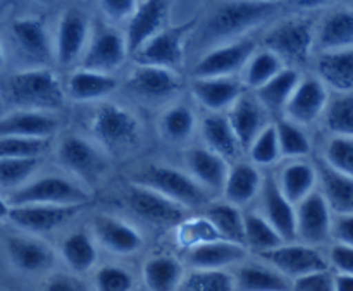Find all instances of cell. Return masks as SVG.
Masks as SVG:
<instances>
[{"instance_id": "cell-1", "label": "cell", "mask_w": 353, "mask_h": 291, "mask_svg": "<svg viewBox=\"0 0 353 291\" xmlns=\"http://www.w3.org/2000/svg\"><path fill=\"white\" fill-rule=\"evenodd\" d=\"M76 109L79 112L68 116V123L100 145L119 169L150 155L155 143L150 124L145 114L126 100L112 97Z\"/></svg>"}, {"instance_id": "cell-2", "label": "cell", "mask_w": 353, "mask_h": 291, "mask_svg": "<svg viewBox=\"0 0 353 291\" xmlns=\"http://www.w3.org/2000/svg\"><path fill=\"white\" fill-rule=\"evenodd\" d=\"M95 203L123 214L143 231H174L193 216L188 209L161 193L137 185L121 174L97 197Z\"/></svg>"}, {"instance_id": "cell-3", "label": "cell", "mask_w": 353, "mask_h": 291, "mask_svg": "<svg viewBox=\"0 0 353 291\" xmlns=\"http://www.w3.org/2000/svg\"><path fill=\"white\" fill-rule=\"evenodd\" d=\"M48 161L97 197L119 174V168L107 152L69 123L55 137Z\"/></svg>"}, {"instance_id": "cell-4", "label": "cell", "mask_w": 353, "mask_h": 291, "mask_svg": "<svg viewBox=\"0 0 353 291\" xmlns=\"http://www.w3.org/2000/svg\"><path fill=\"white\" fill-rule=\"evenodd\" d=\"M281 7L283 3L262 0H217L192 33L199 55L216 45L248 37L279 16Z\"/></svg>"}, {"instance_id": "cell-5", "label": "cell", "mask_w": 353, "mask_h": 291, "mask_svg": "<svg viewBox=\"0 0 353 291\" xmlns=\"http://www.w3.org/2000/svg\"><path fill=\"white\" fill-rule=\"evenodd\" d=\"M119 174L137 185L161 193L193 214H200L216 200L169 155L150 154L119 169Z\"/></svg>"}, {"instance_id": "cell-6", "label": "cell", "mask_w": 353, "mask_h": 291, "mask_svg": "<svg viewBox=\"0 0 353 291\" xmlns=\"http://www.w3.org/2000/svg\"><path fill=\"white\" fill-rule=\"evenodd\" d=\"M2 95L7 110L68 112L62 78L52 68H21L6 76Z\"/></svg>"}, {"instance_id": "cell-7", "label": "cell", "mask_w": 353, "mask_h": 291, "mask_svg": "<svg viewBox=\"0 0 353 291\" xmlns=\"http://www.w3.org/2000/svg\"><path fill=\"white\" fill-rule=\"evenodd\" d=\"M186 85L183 72L171 71V69L157 68V66L134 64L121 78L119 93H123L124 100L137 107L141 112H152L154 116L157 110L174 102L186 93Z\"/></svg>"}, {"instance_id": "cell-8", "label": "cell", "mask_w": 353, "mask_h": 291, "mask_svg": "<svg viewBox=\"0 0 353 291\" xmlns=\"http://www.w3.org/2000/svg\"><path fill=\"white\" fill-rule=\"evenodd\" d=\"M10 205H95L97 195L47 162L24 186L6 197Z\"/></svg>"}, {"instance_id": "cell-9", "label": "cell", "mask_w": 353, "mask_h": 291, "mask_svg": "<svg viewBox=\"0 0 353 291\" xmlns=\"http://www.w3.org/2000/svg\"><path fill=\"white\" fill-rule=\"evenodd\" d=\"M259 43L279 57L286 68L302 69L316 50V24L303 16L281 17L272 21Z\"/></svg>"}, {"instance_id": "cell-10", "label": "cell", "mask_w": 353, "mask_h": 291, "mask_svg": "<svg viewBox=\"0 0 353 291\" xmlns=\"http://www.w3.org/2000/svg\"><path fill=\"white\" fill-rule=\"evenodd\" d=\"M86 223L92 230L97 245L116 257H133L147 245V237L141 228L123 214L107 207L95 205L86 214Z\"/></svg>"}, {"instance_id": "cell-11", "label": "cell", "mask_w": 353, "mask_h": 291, "mask_svg": "<svg viewBox=\"0 0 353 291\" xmlns=\"http://www.w3.org/2000/svg\"><path fill=\"white\" fill-rule=\"evenodd\" d=\"M200 110L192 99L186 95L179 97L174 102L168 103L152 116V134L155 143L168 148L169 155L176 154L181 148L196 141Z\"/></svg>"}, {"instance_id": "cell-12", "label": "cell", "mask_w": 353, "mask_h": 291, "mask_svg": "<svg viewBox=\"0 0 353 291\" xmlns=\"http://www.w3.org/2000/svg\"><path fill=\"white\" fill-rule=\"evenodd\" d=\"M128 59L130 52L126 47L124 31L116 24L107 23L105 19H93L88 43L76 68L105 74H119Z\"/></svg>"}, {"instance_id": "cell-13", "label": "cell", "mask_w": 353, "mask_h": 291, "mask_svg": "<svg viewBox=\"0 0 353 291\" xmlns=\"http://www.w3.org/2000/svg\"><path fill=\"white\" fill-rule=\"evenodd\" d=\"M93 205H10L7 223L14 230L48 238L83 219Z\"/></svg>"}, {"instance_id": "cell-14", "label": "cell", "mask_w": 353, "mask_h": 291, "mask_svg": "<svg viewBox=\"0 0 353 291\" xmlns=\"http://www.w3.org/2000/svg\"><path fill=\"white\" fill-rule=\"evenodd\" d=\"M93 17L81 6H68L57 19L52 41H54V64L61 69H74L79 64L90 33Z\"/></svg>"}, {"instance_id": "cell-15", "label": "cell", "mask_w": 353, "mask_h": 291, "mask_svg": "<svg viewBox=\"0 0 353 291\" xmlns=\"http://www.w3.org/2000/svg\"><path fill=\"white\" fill-rule=\"evenodd\" d=\"M196 23H199V17H193L192 21H186L178 26H165L154 38H150L137 54L131 55V61L134 64L157 66V68L183 72L186 61V45L190 43Z\"/></svg>"}, {"instance_id": "cell-16", "label": "cell", "mask_w": 353, "mask_h": 291, "mask_svg": "<svg viewBox=\"0 0 353 291\" xmlns=\"http://www.w3.org/2000/svg\"><path fill=\"white\" fill-rule=\"evenodd\" d=\"M3 250H6L9 264L24 276L45 278L59 264L55 247L47 238L24 233L19 230H14V233L7 234L3 240Z\"/></svg>"}, {"instance_id": "cell-17", "label": "cell", "mask_w": 353, "mask_h": 291, "mask_svg": "<svg viewBox=\"0 0 353 291\" xmlns=\"http://www.w3.org/2000/svg\"><path fill=\"white\" fill-rule=\"evenodd\" d=\"M259 48V38L254 34L216 45L199 55L192 66L190 78H233L240 76L245 64Z\"/></svg>"}, {"instance_id": "cell-18", "label": "cell", "mask_w": 353, "mask_h": 291, "mask_svg": "<svg viewBox=\"0 0 353 291\" xmlns=\"http://www.w3.org/2000/svg\"><path fill=\"white\" fill-rule=\"evenodd\" d=\"M10 38L23 68H52L54 41L52 31L43 17L23 16L10 23Z\"/></svg>"}, {"instance_id": "cell-19", "label": "cell", "mask_w": 353, "mask_h": 291, "mask_svg": "<svg viewBox=\"0 0 353 291\" xmlns=\"http://www.w3.org/2000/svg\"><path fill=\"white\" fill-rule=\"evenodd\" d=\"M169 157L174 159L212 199H219L230 171V162L226 159L214 154L199 141H193Z\"/></svg>"}, {"instance_id": "cell-20", "label": "cell", "mask_w": 353, "mask_h": 291, "mask_svg": "<svg viewBox=\"0 0 353 291\" xmlns=\"http://www.w3.org/2000/svg\"><path fill=\"white\" fill-rule=\"evenodd\" d=\"M99 245L86 223V216L65 228L61 233V240L55 245L57 257L64 264L65 271L79 276L92 274L93 269L99 265Z\"/></svg>"}, {"instance_id": "cell-21", "label": "cell", "mask_w": 353, "mask_h": 291, "mask_svg": "<svg viewBox=\"0 0 353 291\" xmlns=\"http://www.w3.org/2000/svg\"><path fill=\"white\" fill-rule=\"evenodd\" d=\"M257 259L281 272L290 281L300 276L310 274V272L330 269L326 254H323L321 248L302 243V241H286L279 247L262 252L257 255Z\"/></svg>"}, {"instance_id": "cell-22", "label": "cell", "mask_w": 353, "mask_h": 291, "mask_svg": "<svg viewBox=\"0 0 353 291\" xmlns=\"http://www.w3.org/2000/svg\"><path fill=\"white\" fill-rule=\"evenodd\" d=\"M68 126V112L12 109L0 114V138L19 137L54 140Z\"/></svg>"}, {"instance_id": "cell-23", "label": "cell", "mask_w": 353, "mask_h": 291, "mask_svg": "<svg viewBox=\"0 0 353 291\" xmlns=\"http://www.w3.org/2000/svg\"><path fill=\"white\" fill-rule=\"evenodd\" d=\"M62 83H64L68 107H85L117 97L121 78L119 74H105V72L74 68L68 71L65 78H62Z\"/></svg>"}, {"instance_id": "cell-24", "label": "cell", "mask_w": 353, "mask_h": 291, "mask_svg": "<svg viewBox=\"0 0 353 291\" xmlns=\"http://www.w3.org/2000/svg\"><path fill=\"white\" fill-rule=\"evenodd\" d=\"M330 97L331 92L316 74H302L279 117H286L307 130H312L319 124Z\"/></svg>"}, {"instance_id": "cell-25", "label": "cell", "mask_w": 353, "mask_h": 291, "mask_svg": "<svg viewBox=\"0 0 353 291\" xmlns=\"http://www.w3.org/2000/svg\"><path fill=\"white\" fill-rule=\"evenodd\" d=\"M248 257L250 252L245 245L219 238L185 248L183 262L190 271H231Z\"/></svg>"}, {"instance_id": "cell-26", "label": "cell", "mask_w": 353, "mask_h": 291, "mask_svg": "<svg viewBox=\"0 0 353 291\" xmlns=\"http://www.w3.org/2000/svg\"><path fill=\"white\" fill-rule=\"evenodd\" d=\"M254 209L265 217L276 233L285 241H296V212L295 205L281 193L271 171H265L261 193L254 203Z\"/></svg>"}, {"instance_id": "cell-27", "label": "cell", "mask_w": 353, "mask_h": 291, "mask_svg": "<svg viewBox=\"0 0 353 291\" xmlns=\"http://www.w3.org/2000/svg\"><path fill=\"white\" fill-rule=\"evenodd\" d=\"M296 241L321 248L331 241L333 212L319 188L295 205Z\"/></svg>"}, {"instance_id": "cell-28", "label": "cell", "mask_w": 353, "mask_h": 291, "mask_svg": "<svg viewBox=\"0 0 353 291\" xmlns=\"http://www.w3.org/2000/svg\"><path fill=\"white\" fill-rule=\"evenodd\" d=\"M247 92L240 76L233 78H190L186 93L200 112H226Z\"/></svg>"}, {"instance_id": "cell-29", "label": "cell", "mask_w": 353, "mask_h": 291, "mask_svg": "<svg viewBox=\"0 0 353 291\" xmlns=\"http://www.w3.org/2000/svg\"><path fill=\"white\" fill-rule=\"evenodd\" d=\"M226 117L231 124L234 137L240 143L241 150L248 148V145L272 123V117L268 110L262 107L254 92L247 90L236 99V102L226 110Z\"/></svg>"}, {"instance_id": "cell-30", "label": "cell", "mask_w": 353, "mask_h": 291, "mask_svg": "<svg viewBox=\"0 0 353 291\" xmlns=\"http://www.w3.org/2000/svg\"><path fill=\"white\" fill-rule=\"evenodd\" d=\"M168 2L165 0H140L133 16L124 24V38L131 55L137 54L150 38L168 26Z\"/></svg>"}, {"instance_id": "cell-31", "label": "cell", "mask_w": 353, "mask_h": 291, "mask_svg": "<svg viewBox=\"0 0 353 291\" xmlns=\"http://www.w3.org/2000/svg\"><path fill=\"white\" fill-rule=\"evenodd\" d=\"M264 174L265 171L252 164L243 155L230 164V171H228L219 199L228 203H233L240 209H250L261 193Z\"/></svg>"}, {"instance_id": "cell-32", "label": "cell", "mask_w": 353, "mask_h": 291, "mask_svg": "<svg viewBox=\"0 0 353 291\" xmlns=\"http://www.w3.org/2000/svg\"><path fill=\"white\" fill-rule=\"evenodd\" d=\"M271 172L276 185L293 205L317 190V165L312 157L281 161Z\"/></svg>"}, {"instance_id": "cell-33", "label": "cell", "mask_w": 353, "mask_h": 291, "mask_svg": "<svg viewBox=\"0 0 353 291\" xmlns=\"http://www.w3.org/2000/svg\"><path fill=\"white\" fill-rule=\"evenodd\" d=\"M196 141L226 159L230 164L243 157V150L224 112H200Z\"/></svg>"}, {"instance_id": "cell-34", "label": "cell", "mask_w": 353, "mask_h": 291, "mask_svg": "<svg viewBox=\"0 0 353 291\" xmlns=\"http://www.w3.org/2000/svg\"><path fill=\"white\" fill-rule=\"evenodd\" d=\"M186 274V265L178 255L161 252L147 257L141 265V283L147 291H178Z\"/></svg>"}, {"instance_id": "cell-35", "label": "cell", "mask_w": 353, "mask_h": 291, "mask_svg": "<svg viewBox=\"0 0 353 291\" xmlns=\"http://www.w3.org/2000/svg\"><path fill=\"white\" fill-rule=\"evenodd\" d=\"M314 74L333 93H353V48L319 52Z\"/></svg>"}, {"instance_id": "cell-36", "label": "cell", "mask_w": 353, "mask_h": 291, "mask_svg": "<svg viewBox=\"0 0 353 291\" xmlns=\"http://www.w3.org/2000/svg\"><path fill=\"white\" fill-rule=\"evenodd\" d=\"M231 272L236 291H292V281L261 259H247Z\"/></svg>"}, {"instance_id": "cell-37", "label": "cell", "mask_w": 353, "mask_h": 291, "mask_svg": "<svg viewBox=\"0 0 353 291\" xmlns=\"http://www.w3.org/2000/svg\"><path fill=\"white\" fill-rule=\"evenodd\" d=\"M353 48V9L331 10L316 26V50L331 52Z\"/></svg>"}, {"instance_id": "cell-38", "label": "cell", "mask_w": 353, "mask_h": 291, "mask_svg": "<svg viewBox=\"0 0 353 291\" xmlns=\"http://www.w3.org/2000/svg\"><path fill=\"white\" fill-rule=\"evenodd\" d=\"M317 165V188L333 214H353V178L334 171L314 155Z\"/></svg>"}, {"instance_id": "cell-39", "label": "cell", "mask_w": 353, "mask_h": 291, "mask_svg": "<svg viewBox=\"0 0 353 291\" xmlns=\"http://www.w3.org/2000/svg\"><path fill=\"white\" fill-rule=\"evenodd\" d=\"M303 72L295 68H283L274 78L269 79L261 88L254 90V95L262 103L265 110L271 114L272 119L279 117L288 103L290 97L295 92L296 85L302 79Z\"/></svg>"}, {"instance_id": "cell-40", "label": "cell", "mask_w": 353, "mask_h": 291, "mask_svg": "<svg viewBox=\"0 0 353 291\" xmlns=\"http://www.w3.org/2000/svg\"><path fill=\"white\" fill-rule=\"evenodd\" d=\"M203 217L210 223L223 240L234 241L245 245L243 238V214L245 209L228 203L224 200L216 199L202 210Z\"/></svg>"}, {"instance_id": "cell-41", "label": "cell", "mask_w": 353, "mask_h": 291, "mask_svg": "<svg viewBox=\"0 0 353 291\" xmlns=\"http://www.w3.org/2000/svg\"><path fill=\"white\" fill-rule=\"evenodd\" d=\"M272 123H274L276 137H278L281 161L312 157L316 148H314V138L310 134V130L286 119V117H276Z\"/></svg>"}, {"instance_id": "cell-42", "label": "cell", "mask_w": 353, "mask_h": 291, "mask_svg": "<svg viewBox=\"0 0 353 291\" xmlns=\"http://www.w3.org/2000/svg\"><path fill=\"white\" fill-rule=\"evenodd\" d=\"M326 137L353 138V93H334L319 121Z\"/></svg>"}, {"instance_id": "cell-43", "label": "cell", "mask_w": 353, "mask_h": 291, "mask_svg": "<svg viewBox=\"0 0 353 291\" xmlns=\"http://www.w3.org/2000/svg\"><path fill=\"white\" fill-rule=\"evenodd\" d=\"M243 238H245V247L248 248L250 254H262L271 248L279 247L285 241L281 240L274 228L265 221L259 210L254 207L245 209L243 214Z\"/></svg>"}, {"instance_id": "cell-44", "label": "cell", "mask_w": 353, "mask_h": 291, "mask_svg": "<svg viewBox=\"0 0 353 291\" xmlns=\"http://www.w3.org/2000/svg\"><path fill=\"white\" fill-rule=\"evenodd\" d=\"M48 157L0 159V193L9 195L26 185L47 165Z\"/></svg>"}, {"instance_id": "cell-45", "label": "cell", "mask_w": 353, "mask_h": 291, "mask_svg": "<svg viewBox=\"0 0 353 291\" xmlns=\"http://www.w3.org/2000/svg\"><path fill=\"white\" fill-rule=\"evenodd\" d=\"M283 68H286V66L279 61V57H276L271 50L261 47V43H259V48L252 54V57L245 64L240 79L245 85V88L254 92V90L265 85L269 79L274 78Z\"/></svg>"}, {"instance_id": "cell-46", "label": "cell", "mask_w": 353, "mask_h": 291, "mask_svg": "<svg viewBox=\"0 0 353 291\" xmlns=\"http://www.w3.org/2000/svg\"><path fill=\"white\" fill-rule=\"evenodd\" d=\"M93 291H134L140 286L137 285V276L126 265L117 262H105L93 269L92 272Z\"/></svg>"}, {"instance_id": "cell-47", "label": "cell", "mask_w": 353, "mask_h": 291, "mask_svg": "<svg viewBox=\"0 0 353 291\" xmlns=\"http://www.w3.org/2000/svg\"><path fill=\"white\" fill-rule=\"evenodd\" d=\"M245 157L257 165L262 171H271L272 168L281 162V152H279L278 137H276L274 123L269 124L245 150Z\"/></svg>"}, {"instance_id": "cell-48", "label": "cell", "mask_w": 353, "mask_h": 291, "mask_svg": "<svg viewBox=\"0 0 353 291\" xmlns=\"http://www.w3.org/2000/svg\"><path fill=\"white\" fill-rule=\"evenodd\" d=\"M317 157L334 171L353 178V138L326 137Z\"/></svg>"}, {"instance_id": "cell-49", "label": "cell", "mask_w": 353, "mask_h": 291, "mask_svg": "<svg viewBox=\"0 0 353 291\" xmlns=\"http://www.w3.org/2000/svg\"><path fill=\"white\" fill-rule=\"evenodd\" d=\"M55 140V138H54ZM54 140H38V138L2 137L0 138V159H31L48 157Z\"/></svg>"}, {"instance_id": "cell-50", "label": "cell", "mask_w": 353, "mask_h": 291, "mask_svg": "<svg viewBox=\"0 0 353 291\" xmlns=\"http://www.w3.org/2000/svg\"><path fill=\"white\" fill-rule=\"evenodd\" d=\"M178 291H236L231 271H190Z\"/></svg>"}, {"instance_id": "cell-51", "label": "cell", "mask_w": 353, "mask_h": 291, "mask_svg": "<svg viewBox=\"0 0 353 291\" xmlns=\"http://www.w3.org/2000/svg\"><path fill=\"white\" fill-rule=\"evenodd\" d=\"M86 276L74 274L65 269L52 271L41 283V291H93L92 283L85 281Z\"/></svg>"}, {"instance_id": "cell-52", "label": "cell", "mask_w": 353, "mask_h": 291, "mask_svg": "<svg viewBox=\"0 0 353 291\" xmlns=\"http://www.w3.org/2000/svg\"><path fill=\"white\" fill-rule=\"evenodd\" d=\"M103 19L110 24H126L140 0H97Z\"/></svg>"}, {"instance_id": "cell-53", "label": "cell", "mask_w": 353, "mask_h": 291, "mask_svg": "<svg viewBox=\"0 0 353 291\" xmlns=\"http://www.w3.org/2000/svg\"><path fill=\"white\" fill-rule=\"evenodd\" d=\"M334 272L331 269L310 272L292 281V291H334Z\"/></svg>"}, {"instance_id": "cell-54", "label": "cell", "mask_w": 353, "mask_h": 291, "mask_svg": "<svg viewBox=\"0 0 353 291\" xmlns=\"http://www.w3.org/2000/svg\"><path fill=\"white\" fill-rule=\"evenodd\" d=\"M326 257L330 269H334V272L353 274V247H347V245L340 243H331Z\"/></svg>"}, {"instance_id": "cell-55", "label": "cell", "mask_w": 353, "mask_h": 291, "mask_svg": "<svg viewBox=\"0 0 353 291\" xmlns=\"http://www.w3.org/2000/svg\"><path fill=\"white\" fill-rule=\"evenodd\" d=\"M331 243L353 247V214H333Z\"/></svg>"}, {"instance_id": "cell-56", "label": "cell", "mask_w": 353, "mask_h": 291, "mask_svg": "<svg viewBox=\"0 0 353 291\" xmlns=\"http://www.w3.org/2000/svg\"><path fill=\"white\" fill-rule=\"evenodd\" d=\"M290 7L296 10H302V12H309V10H317L323 9V7L331 6V3L338 2V0H286Z\"/></svg>"}, {"instance_id": "cell-57", "label": "cell", "mask_w": 353, "mask_h": 291, "mask_svg": "<svg viewBox=\"0 0 353 291\" xmlns=\"http://www.w3.org/2000/svg\"><path fill=\"white\" fill-rule=\"evenodd\" d=\"M333 285L334 291H353V274L334 272Z\"/></svg>"}, {"instance_id": "cell-58", "label": "cell", "mask_w": 353, "mask_h": 291, "mask_svg": "<svg viewBox=\"0 0 353 291\" xmlns=\"http://www.w3.org/2000/svg\"><path fill=\"white\" fill-rule=\"evenodd\" d=\"M9 212H10V203L7 202L6 195L0 193V224L7 223V219H9Z\"/></svg>"}, {"instance_id": "cell-59", "label": "cell", "mask_w": 353, "mask_h": 291, "mask_svg": "<svg viewBox=\"0 0 353 291\" xmlns=\"http://www.w3.org/2000/svg\"><path fill=\"white\" fill-rule=\"evenodd\" d=\"M3 64H6V50H3V45L0 41V69H2Z\"/></svg>"}, {"instance_id": "cell-60", "label": "cell", "mask_w": 353, "mask_h": 291, "mask_svg": "<svg viewBox=\"0 0 353 291\" xmlns=\"http://www.w3.org/2000/svg\"><path fill=\"white\" fill-rule=\"evenodd\" d=\"M33 2L41 3V6H52V3L57 2V0H33Z\"/></svg>"}, {"instance_id": "cell-61", "label": "cell", "mask_w": 353, "mask_h": 291, "mask_svg": "<svg viewBox=\"0 0 353 291\" xmlns=\"http://www.w3.org/2000/svg\"><path fill=\"white\" fill-rule=\"evenodd\" d=\"M262 2H274V3H283V0H262Z\"/></svg>"}, {"instance_id": "cell-62", "label": "cell", "mask_w": 353, "mask_h": 291, "mask_svg": "<svg viewBox=\"0 0 353 291\" xmlns=\"http://www.w3.org/2000/svg\"><path fill=\"white\" fill-rule=\"evenodd\" d=\"M134 291H147V290H145V288H141V286H140V288H137V290H134Z\"/></svg>"}]
</instances>
